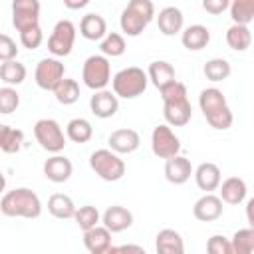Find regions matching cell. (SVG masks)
<instances>
[{"label": "cell", "instance_id": "obj_1", "mask_svg": "<svg viewBox=\"0 0 254 254\" xmlns=\"http://www.w3.org/2000/svg\"><path fill=\"white\" fill-rule=\"evenodd\" d=\"M159 93H161V99H163V115H165L167 125H171V127L187 125L192 117V107H190V101H189L187 85L175 79L173 83L163 87Z\"/></svg>", "mask_w": 254, "mask_h": 254}, {"label": "cell", "instance_id": "obj_2", "mask_svg": "<svg viewBox=\"0 0 254 254\" xmlns=\"http://www.w3.org/2000/svg\"><path fill=\"white\" fill-rule=\"evenodd\" d=\"M0 212L10 218H38L42 214V200L32 189L18 187L2 194Z\"/></svg>", "mask_w": 254, "mask_h": 254}, {"label": "cell", "instance_id": "obj_3", "mask_svg": "<svg viewBox=\"0 0 254 254\" xmlns=\"http://www.w3.org/2000/svg\"><path fill=\"white\" fill-rule=\"evenodd\" d=\"M198 105H200V111L204 115V119L208 121V125L212 129H218V131H226L234 117H232V111L226 103V97L220 89L216 87H206L200 91L198 95Z\"/></svg>", "mask_w": 254, "mask_h": 254}, {"label": "cell", "instance_id": "obj_4", "mask_svg": "<svg viewBox=\"0 0 254 254\" xmlns=\"http://www.w3.org/2000/svg\"><path fill=\"white\" fill-rule=\"evenodd\" d=\"M155 18V4L151 0H129L121 12L119 26L121 32L129 38H137Z\"/></svg>", "mask_w": 254, "mask_h": 254}, {"label": "cell", "instance_id": "obj_5", "mask_svg": "<svg viewBox=\"0 0 254 254\" xmlns=\"http://www.w3.org/2000/svg\"><path fill=\"white\" fill-rule=\"evenodd\" d=\"M147 83H149L147 71H143L137 65L119 69L111 79L113 93L121 99H135V97L143 95L147 89Z\"/></svg>", "mask_w": 254, "mask_h": 254}, {"label": "cell", "instance_id": "obj_6", "mask_svg": "<svg viewBox=\"0 0 254 254\" xmlns=\"http://www.w3.org/2000/svg\"><path fill=\"white\" fill-rule=\"evenodd\" d=\"M89 167L99 179H103L107 183L121 181L123 175H125V161L111 149L93 151L91 157H89Z\"/></svg>", "mask_w": 254, "mask_h": 254}, {"label": "cell", "instance_id": "obj_7", "mask_svg": "<svg viewBox=\"0 0 254 254\" xmlns=\"http://www.w3.org/2000/svg\"><path fill=\"white\" fill-rule=\"evenodd\" d=\"M81 79L83 83L97 91V89H105L107 83L111 81V64H109V58H105L103 54H95V56H89L85 62H83V69H81Z\"/></svg>", "mask_w": 254, "mask_h": 254}, {"label": "cell", "instance_id": "obj_8", "mask_svg": "<svg viewBox=\"0 0 254 254\" xmlns=\"http://www.w3.org/2000/svg\"><path fill=\"white\" fill-rule=\"evenodd\" d=\"M34 137L40 147L48 153H60L65 147V135L56 119H38L34 123Z\"/></svg>", "mask_w": 254, "mask_h": 254}, {"label": "cell", "instance_id": "obj_9", "mask_svg": "<svg viewBox=\"0 0 254 254\" xmlns=\"http://www.w3.org/2000/svg\"><path fill=\"white\" fill-rule=\"evenodd\" d=\"M73 42H75V26L69 20H60L48 40V50L52 56L56 58H65L71 54L73 50Z\"/></svg>", "mask_w": 254, "mask_h": 254}, {"label": "cell", "instance_id": "obj_10", "mask_svg": "<svg viewBox=\"0 0 254 254\" xmlns=\"http://www.w3.org/2000/svg\"><path fill=\"white\" fill-rule=\"evenodd\" d=\"M34 77L40 89L54 91V87L65 77V67L58 58H44L38 62Z\"/></svg>", "mask_w": 254, "mask_h": 254}, {"label": "cell", "instance_id": "obj_11", "mask_svg": "<svg viewBox=\"0 0 254 254\" xmlns=\"http://www.w3.org/2000/svg\"><path fill=\"white\" fill-rule=\"evenodd\" d=\"M151 149L159 159H169L181 153V141L171 125H157L151 133Z\"/></svg>", "mask_w": 254, "mask_h": 254}, {"label": "cell", "instance_id": "obj_12", "mask_svg": "<svg viewBox=\"0 0 254 254\" xmlns=\"http://www.w3.org/2000/svg\"><path fill=\"white\" fill-rule=\"evenodd\" d=\"M40 24V0H12V26L22 32Z\"/></svg>", "mask_w": 254, "mask_h": 254}, {"label": "cell", "instance_id": "obj_13", "mask_svg": "<svg viewBox=\"0 0 254 254\" xmlns=\"http://www.w3.org/2000/svg\"><path fill=\"white\" fill-rule=\"evenodd\" d=\"M222 200L220 196L212 194V192H204L194 204H192V214L196 220L200 222H212V220H218L222 216Z\"/></svg>", "mask_w": 254, "mask_h": 254}, {"label": "cell", "instance_id": "obj_14", "mask_svg": "<svg viewBox=\"0 0 254 254\" xmlns=\"http://www.w3.org/2000/svg\"><path fill=\"white\" fill-rule=\"evenodd\" d=\"M89 109L95 117L99 119H109L117 113L119 109V97L113 91L107 89H97L91 97H89Z\"/></svg>", "mask_w": 254, "mask_h": 254}, {"label": "cell", "instance_id": "obj_15", "mask_svg": "<svg viewBox=\"0 0 254 254\" xmlns=\"http://www.w3.org/2000/svg\"><path fill=\"white\" fill-rule=\"evenodd\" d=\"M107 143H109V149L115 151L117 155H129L133 151L139 149L141 145V137L135 129H115L109 137H107Z\"/></svg>", "mask_w": 254, "mask_h": 254}, {"label": "cell", "instance_id": "obj_16", "mask_svg": "<svg viewBox=\"0 0 254 254\" xmlns=\"http://www.w3.org/2000/svg\"><path fill=\"white\" fill-rule=\"evenodd\" d=\"M192 171L194 169H192L190 161L187 157H183L181 153L165 159V179L171 185H185L192 177Z\"/></svg>", "mask_w": 254, "mask_h": 254}, {"label": "cell", "instance_id": "obj_17", "mask_svg": "<svg viewBox=\"0 0 254 254\" xmlns=\"http://www.w3.org/2000/svg\"><path fill=\"white\" fill-rule=\"evenodd\" d=\"M101 222H103V226H105L111 234L123 232V230H127V228H131V224H133V212H131L129 208H125V206L113 204V206H109V208L101 214Z\"/></svg>", "mask_w": 254, "mask_h": 254}, {"label": "cell", "instance_id": "obj_18", "mask_svg": "<svg viewBox=\"0 0 254 254\" xmlns=\"http://www.w3.org/2000/svg\"><path fill=\"white\" fill-rule=\"evenodd\" d=\"M83 246L91 254H103L111 250V232L103 224H95L83 230Z\"/></svg>", "mask_w": 254, "mask_h": 254}, {"label": "cell", "instance_id": "obj_19", "mask_svg": "<svg viewBox=\"0 0 254 254\" xmlns=\"http://www.w3.org/2000/svg\"><path fill=\"white\" fill-rule=\"evenodd\" d=\"M71 173H73L71 161L60 153H54V157L46 159L44 163V175L52 183H65L71 177Z\"/></svg>", "mask_w": 254, "mask_h": 254}, {"label": "cell", "instance_id": "obj_20", "mask_svg": "<svg viewBox=\"0 0 254 254\" xmlns=\"http://www.w3.org/2000/svg\"><path fill=\"white\" fill-rule=\"evenodd\" d=\"M192 177H194V183L200 190L204 192H212L218 189L220 181H222V175H220V169L218 165L214 163H200L194 171H192Z\"/></svg>", "mask_w": 254, "mask_h": 254}, {"label": "cell", "instance_id": "obj_21", "mask_svg": "<svg viewBox=\"0 0 254 254\" xmlns=\"http://www.w3.org/2000/svg\"><path fill=\"white\" fill-rule=\"evenodd\" d=\"M157 26L163 36H175L185 26V16L177 6H165L157 14Z\"/></svg>", "mask_w": 254, "mask_h": 254}, {"label": "cell", "instance_id": "obj_22", "mask_svg": "<svg viewBox=\"0 0 254 254\" xmlns=\"http://www.w3.org/2000/svg\"><path fill=\"white\" fill-rule=\"evenodd\" d=\"M218 190H220L218 196H220L222 202H226V204H240L246 198L248 187H246L244 179H240V177H228V179L220 181Z\"/></svg>", "mask_w": 254, "mask_h": 254}, {"label": "cell", "instance_id": "obj_23", "mask_svg": "<svg viewBox=\"0 0 254 254\" xmlns=\"http://www.w3.org/2000/svg\"><path fill=\"white\" fill-rule=\"evenodd\" d=\"M181 42L190 52H200L210 42V30L202 24H192L185 30H181Z\"/></svg>", "mask_w": 254, "mask_h": 254}, {"label": "cell", "instance_id": "obj_24", "mask_svg": "<svg viewBox=\"0 0 254 254\" xmlns=\"http://www.w3.org/2000/svg\"><path fill=\"white\" fill-rule=\"evenodd\" d=\"M155 248L161 254H183L185 252V242H183V236L177 230L163 228L155 236Z\"/></svg>", "mask_w": 254, "mask_h": 254}, {"label": "cell", "instance_id": "obj_25", "mask_svg": "<svg viewBox=\"0 0 254 254\" xmlns=\"http://www.w3.org/2000/svg\"><path fill=\"white\" fill-rule=\"evenodd\" d=\"M79 34L85 38V40H101L105 34H107V22L103 16L91 12V14H85L79 22Z\"/></svg>", "mask_w": 254, "mask_h": 254}, {"label": "cell", "instance_id": "obj_26", "mask_svg": "<svg viewBox=\"0 0 254 254\" xmlns=\"http://www.w3.org/2000/svg\"><path fill=\"white\" fill-rule=\"evenodd\" d=\"M147 77H149V81H151L159 91L177 79V77H175V67H173L169 62H165V60L153 62V64L149 65V69H147Z\"/></svg>", "mask_w": 254, "mask_h": 254}, {"label": "cell", "instance_id": "obj_27", "mask_svg": "<svg viewBox=\"0 0 254 254\" xmlns=\"http://www.w3.org/2000/svg\"><path fill=\"white\" fill-rule=\"evenodd\" d=\"M226 44L234 52H246L252 44V32L244 24H232L226 30Z\"/></svg>", "mask_w": 254, "mask_h": 254}, {"label": "cell", "instance_id": "obj_28", "mask_svg": "<svg viewBox=\"0 0 254 254\" xmlns=\"http://www.w3.org/2000/svg\"><path fill=\"white\" fill-rule=\"evenodd\" d=\"M75 204L71 200V196L64 194V192H56L48 198V210L52 216L56 218H62V220H67V218H73L75 214Z\"/></svg>", "mask_w": 254, "mask_h": 254}, {"label": "cell", "instance_id": "obj_29", "mask_svg": "<svg viewBox=\"0 0 254 254\" xmlns=\"http://www.w3.org/2000/svg\"><path fill=\"white\" fill-rule=\"evenodd\" d=\"M65 137L73 143H87L93 137V127L87 119L75 117L65 125Z\"/></svg>", "mask_w": 254, "mask_h": 254}, {"label": "cell", "instance_id": "obj_30", "mask_svg": "<svg viewBox=\"0 0 254 254\" xmlns=\"http://www.w3.org/2000/svg\"><path fill=\"white\" fill-rule=\"evenodd\" d=\"M26 65L20 64L18 60H8L0 64V79L6 85H20L26 79Z\"/></svg>", "mask_w": 254, "mask_h": 254}, {"label": "cell", "instance_id": "obj_31", "mask_svg": "<svg viewBox=\"0 0 254 254\" xmlns=\"http://www.w3.org/2000/svg\"><path fill=\"white\" fill-rule=\"evenodd\" d=\"M24 145V133L10 125H0V151L4 153H18Z\"/></svg>", "mask_w": 254, "mask_h": 254}, {"label": "cell", "instance_id": "obj_32", "mask_svg": "<svg viewBox=\"0 0 254 254\" xmlns=\"http://www.w3.org/2000/svg\"><path fill=\"white\" fill-rule=\"evenodd\" d=\"M54 95H56L58 103H62V105H73L79 99V83L71 77H64L54 87Z\"/></svg>", "mask_w": 254, "mask_h": 254}, {"label": "cell", "instance_id": "obj_33", "mask_svg": "<svg viewBox=\"0 0 254 254\" xmlns=\"http://www.w3.org/2000/svg\"><path fill=\"white\" fill-rule=\"evenodd\" d=\"M232 24L248 26L254 20V0H230L228 4Z\"/></svg>", "mask_w": 254, "mask_h": 254}, {"label": "cell", "instance_id": "obj_34", "mask_svg": "<svg viewBox=\"0 0 254 254\" xmlns=\"http://www.w3.org/2000/svg\"><path fill=\"white\" fill-rule=\"evenodd\" d=\"M101 54L105 58H119L125 54L127 50V44H125V38L117 32H107L103 38H101V46H99Z\"/></svg>", "mask_w": 254, "mask_h": 254}, {"label": "cell", "instance_id": "obj_35", "mask_svg": "<svg viewBox=\"0 0 254 254\" xmlns=\"http://www.w3.org/2000/svg\"><path fill=\"white\" fill-rule=\"evenodd\" d=\"M230 71H232V67H230V64L224 60V58H212V60H208L206 64H204V67H202V73H204V77L208 79V81H224L228 75H230Z\"/></svg>", "mask_w": 254, "mask_h": 254}, {"label": "cell", "instance_id": "obj_36", "mask_svg": "<svg viewBox=\"0 0 254 254\" xmlns=\"http://www.w3.org/2000/svg\"><path fill=\"white\" fill-rule=\"evenodd\" d=\"M232 254H252L254 252V228H240L230 238Z\"/></svg>", "mask_w": 254, "mask_h": 254}, {"label": "cell", "instance_id": "obj_37", "mask_svg": "<svg viewBox=\"0 0 254 254\" xmlns=\"http://www.w3.org/2000/svg\"><path fill=\"white\" fill-rule=\"evenodd\" d=\"M99 218H101V214L93 204H83V206L75 208V214H73V220L77 222V226L81 230H87V228L99 224Z\"/></svg>", "mask_w": 254, "mask_h": 254}, {"label": "cell", "instance_id": "obj_38", "mask_svg": "<svg viewBox=\"0 0 254 254\" xmlns=\"http://www.w3.org/2000/svg\"><path fill=\"white\" fill-rule=\"evenodd\" d=\"M18 105H20V93L14 89V85L0 87V113L10 115L18 109Z\"/></svg>", "mask_w": 254, "mask_h": 254}, {"label": "cell", "instance_id": "obj_39", "mask_svg": "<svg viewBox=\"0 0 254 254\" xmlns=\"http://www.w3.org/2000/svg\"><path fill=\"white\" fill-rule=\"evenodd\" d=\"M42 42H44V32H42L40 24L30 26V28H26V30L20 32V44H22L24 48H28V50L40 48Z\"/></svg>", "mask_w": 254, "mask_h": 254}, {"label": "cell", "instance_id": "obj_40", "mask_svg": "<svg viewBox=\"0 0 254 254\" xmlns=\"http://www.w3.org/2000/svg\"><path fill=\"white\" fill-rule=\"evenodd\" d=\"M206 250L210 254H232V246H230V238L222 236V234H212L206 242Z\"/></svg>", "mask_w": 254, "mask_h": 254}, {"label": "cell", "instance_id": "obj_41", "mask_svg": "<svg viewBox=\"0 0 254 254\" xmlns=\"http://www.w3.org/2000/svg\"><path fill=\"white\" fill-rule=\"evenodd\" d=\"M18 56V46L8 34H0V62L16 60Z\"/></svg>", "mask_w": 254, "mask_h": 254}, {"label": "cell", "instance_id": "obj_42", "mask_svg": "<svg viewBox=\"0 0 254 254\" xmlns=\"http://www.w3.org/2000/svg\"><path fill=\"white\" fill-rule=\"evenodd\" d=\"M228 4H230V0H202L204 12H208L212 16H218L224 10H228Z\"/></svg>", "mask_w": 254, "mask_h": 254}, {"label": "cell", "instance_id": "obj_43", "mask_svg": "<svg viewBox=\"0 0 254 254\" xmlns=\"http://www.w3.org/2000/svg\"><path fill=\"white\" fill-rule=\"evenodd\" d=\"M91 0H64V6L69 8V10H81L89 4Z\"/></svg>", "mask_w": 254, "mask_h": 254}, {"label": "cell", "instance_id": "obj_44", "mask_svg": "<svg viewBox=\"0 0 254 254\" xmlns=\"http://www.w3.org/2000/svg\"><path fill=\"white\" fill-rule=\"evenodd\" d=\"M4 189H6V177H4V173L0 171V194L4 192Z\"/></svg>", "mask_w": 254, "mask_h": 254}]
</instances>
